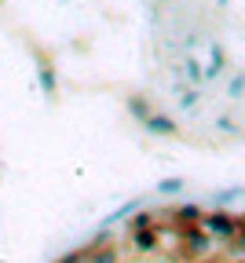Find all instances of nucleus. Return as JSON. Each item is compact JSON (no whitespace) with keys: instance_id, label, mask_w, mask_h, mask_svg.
<instances>
[{"instance_id":"nucleus-1","label":"nucleus","mask_w":245,"mask_h":263,"mask_svg":"<svg viewBox=\"0 0 245 263\" xmlns=\"http://www.w3.org/2000/svg\"><path fill=\"white\" fill-rule=\"evenodd\" d=\"M238 227H241V219L231 216V212H208V216H201V230H205V234H213V238H234Z\"/></svg>"},{"instance_id":"nucleus-2","label":"nucleus","mask_w":245,"mask_h":263,"mask_svg":"<svg viewBox=\"0 0 245 263\" xmlns=\"http://www.w3.org/2000/svg\"><path fill=\"white\" fill-rule=\"evenodd\" d=\"M143 124H147V132H154V136H176V121L165 117V114H150Z\"/></svg>"},{"instance_id":"nucleus-3","label":"nucleus","mask_w":245,"mask_h":263,"mask_svg":"<svg viewBox=\"0 0 245 263\" xmlns=\"http://www.w3.org/2000/svg\"><path fill=\"white\" fill-rule=\"evenodd\" d=\"M135 249H139V252H154V249H157V230H154V227L135 230Z\"/></svg>"},{"instance_id":"nucleus-4","label":"nucleus","mask_w":245,"mask_h":263,"mask_svg":"<svg viewBox=\"0 0 245 263\" xmlns=\"http://www.w3.org/2000/svg\"><path fill=\"white\" fill-rule=\"evenodd\" d=\"M172 219H176L183 230H187V227H198V223H201V209H198V205H187V209H180Z\"/></svg>"},{"instance_id":"nucleus-5","label":"nucleus","mask_w":245,"mask_h":263,"mask_svg":"<svg viewBox=\"0 0 245 263\" xmlns=\"http://www.w3.org/2000/svg\"><path fill=\"white\" fill-rule=\"evenodd\" d=\"M88 263H117V249H88Z\"/></svg>"},{"instance_id":"nucleus-6","label":"nucleus","mask_w":245,"mask_h":263,"mask_svg":"<svg viewBox=\"0 0 245 263\" xmlns=\"http://www.w3.org/2000/svg\"><path fill=\"white\" fill-rule=\"evenodd\" d=\"M128 106H132V114H135L139 121H147V117L154 114V110H150V106H147V103H143V99H139V95H135V99H128Z\"/></svg>"},{"instance_id":"nucleus-7","label":"nucleus","mask_w":245,"mask_h":263,"mask_svg":"<svg viewBox=\"0 0 245 263\" xmlns=\"http://www.w3.org/2000/svg\"><path fill=\"white\" fill-rule=\"evenodd\" d=\"M157 190L161 194H180L183 190V179H165V183H157Z\"/></svg>"},{"instance_id":"nucleus-8","label":"nucleus","mask_w":245,"mask_h":263,"mask_svg":"<svg viewBox=\"0 0 245 263\" xmlns=\"http://www.w3.org/2000/svg\"><path fill=\"white\" fill-rule=\"evenodd\" d=\"M132 227H135V230H143V227H154V216H150V212H139Z\"/></svg>"},{"instance_id":"nucleus-9","label":"nucleus","mask_w":245,"mask_h":263,"mask_svg":"<svg viewBox=\"0 0 245 263\" xmlns=\"http://www.w3.org/2000/svg\"><path fill=\"white\" fill-rule=\"evenodd\" d=\"M245 91V73H238L234 81H231V95H241Z\"/></svg>"},{"instance_id":"nucleus-10","label":"nucleus","mask_w":245,"mask_h":263,"mask_svg":"<svg viewBox=\"0 0 245 263\" xmlns=\"http://www.w3.org/2000/svg\"><path fill=\"white\" fill-rule=\"evenodd\" d=\"M187 77H190V81L201 77V70H198V62H194V59H187Z\"/></svg>"},{"instance_id":"nucleus-11","label":"nucleus","mask_w":245,"mask_h":263,"mask_svg":"<svg viewBox=\"0 0 245 263\" xmlns=\"http://www.w3.org/2000/svg\"><path fill=\"white\" fill-rule=\"evenodd\" d=\"M238 263H245V259H238Z\"/></svg>"}]
</instances>
